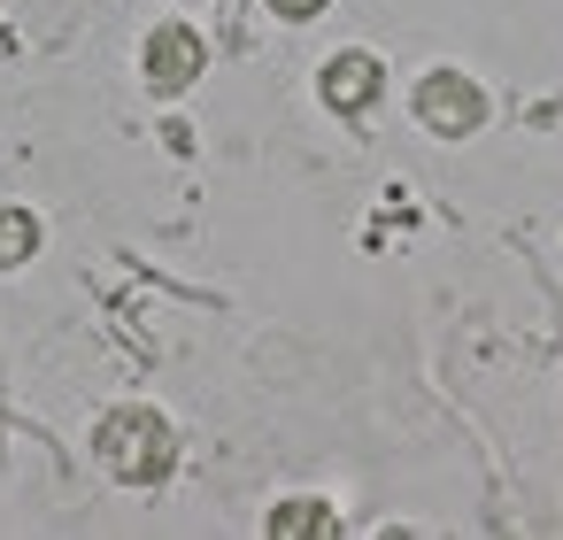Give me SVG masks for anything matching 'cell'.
Listing matches in <instances>:
<instances>
[{
    "label": "cell",
    "mask_w": 563,
    "mask_h": 540,
    "mask_svg": "<svg viewBox=\"0 0 563 540\" xmlns=\"http://www.w3.org/2000/svg\"><path fill=\"white\" fill-rule=\"evenodd\" d=\"M93 448H101L109 478H124V486H163V478H170V463H178V432H170V417H163V409H147V401L109 409V417H101V432H93Z\"/></svg>",
    "instance_id": "6da1fadb"
},
{
    "label": "cell",
    "mask_w": 563,
    "mask_h": 540,
    "mask_svg": "<svg viewBox=\"0 0 563 540\" xmlns=\"http://www.w3.org/2000/svg\"><path fill=\"white\" fill-rule=\"evenodd\" d=\"M417 124L440 132V140H471V132L486 124V101H478V86H471L463 70H432V78L417 86Z\"/></svg>",
    "instance_id": "7a4b0ae2"
},
{
    "label": "cell",
    "mask_w": 563,
    "mask_h": 540,
    "mask_svg": "<svg viewBox=\"0 0 563 540\" xmlns=\"http://www.w3.org/2000/svg\"><path fill=\"white\" fill-rule=\"evenodd\" d=\"M271 532H278V540H301V532H340V509H332V502H278V509H271Z\"/></svg>",
    "instance_id": "5b68a950"
},
{
    "label": "cell",
    "mask_w": 563,
    "mask_h": 540,
    "mask_svg": "<svg viewBox=\"0 0 563 540\" xmlns=\"http://www.w3.org/2000/svg\"><path fill=\"white\" fill-rule=\"evenodd\" d=\"M378 86H386V70H378V55H363V47L332 55V63H324V78H317V93H324V109H332V117H363V109L378 101Z\"/></svg>",
    "instance_id": "277c9868"
},
{
    "label": "cell",
    "mask_w": 563,
    "mask_h": 540,
    "mask_svg": "<svg viewBox=\"0 0 563 540\" xmlns=\"http://www.w3.org/2000/svg\"><path fill=\"white\" fill-rule=\"evenodd\" d=\"M201 63H209V47H201L186 24H163V32H147V47H140L147 93H186V86L201 78Z\"/></svg>",
    "instance_id": "3957f363"
},
{
    "label": "cell",
    "mask_w": 563,
    "mask_h": 540,
    "mask_svg": "<svg viewBox=\"0 0 563 540\" xmlns=\"http://www.w3.org/2000/svg\"><path fill=\"white\" fill-rule=\"evenodd\" d=\"M32 255H40V217L0 209V271H16V263H32Z\"/></svg>",
    "instance_id": "8992f818"
},
{
    "label": "cell",
    "mask_w": 563,
    "mask_h": 540,
    "mask_svg": "<svg viewBox=\"0 0 563 540\" xmlns=\"http://www.w3.org/2000/svg\"><path fill=\"white\" fill-rule=\"evenodd\" d=\"M271 9H278V16H286V24H309V16H317V9H324V0H271Z\"/></svg>",
    "instance_id": "52a82bcc"
}]
</instances>
